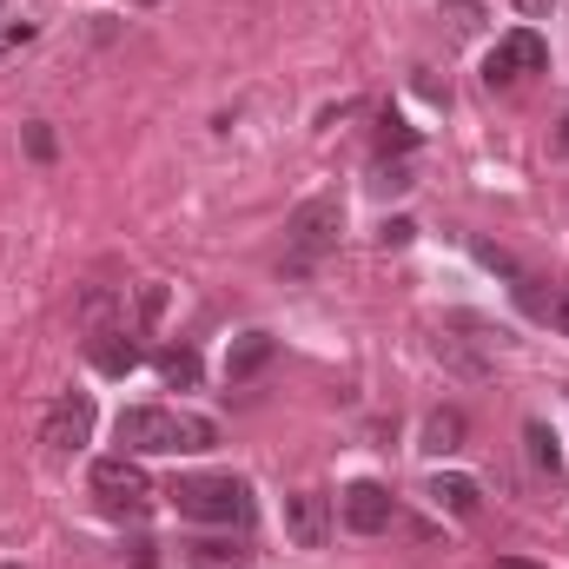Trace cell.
<instances>
[{"mask_svg": "<svg viewBox=\"0 0 569 569\" xmlns=\"http://www.w3.org/2000/svg\"><path fill=\"white\" fill-rule=\"evenodd\" d=\"M443 20L470 40V33H483V20H490V13H483V0H443Z\"/></svg>", "mask_w": 569, "mask_h": 569, "instance_id": "2e32d148", "label": "cell"}, {"mask_svg": "<svg viewBox=\"0 0 569 569\" xmlns=\"http://www.w3.org/2000/svg\"><path fill=\"white\" fill-rule=\"evenodd\" d=\"M557 152H563V159H569V113H563V120H557Z\"/></svg>", "mask_w": 569, "mask_h": 569, "instance_id": "d4e9b609", "label": "cell"}, {"mask_svg": "<svg viewBox=\"0 0 569 569\" xmlns=\"http://www.w3.org/2000/svg\"><path fill=\"white\" fill-rule=\"evenodd\" d=\"M140 7H159V0H140Z\"/></svg>", "mask_w": 569, "mask_h": 569, "instance_id": "83f0119b", "label": "cell"}, {"mask_svg": "<svg viewBox=\"0 0 569 569\" xmlns=\"http://www.w3.org/2000/svg\"><path fill=\"white\" fill-rule=\"evenodd\" d=\"M252 550H232V543H192V569H246Z\"/></svg>", "mask_w": 569, "mask_h": 569, "instance_id": "9a60e30c", "label": "cell"}, {"mask_svg": "<svg viewBox=\"0 0 569 569\" xmlns=\"http://www.w3.org/2000/svg\"><path fill=\"white\" fill-rule=\"evenodd\" d=\"M523 443H530V463H537V470H550V477L563 470V450H557L550 425H537V418H530V425H523Z\"/></svg>", "mask_w": 569, "mask_h": 569, "instance_id": "5bb4252c", "label": "cell"}, {"mask_svg": "<svg viewBox=\"0 0 569 569\" xmlns=\"http://www.w3.org/2000/svg\"><path fill=\"white\" fill-rule=\"evenodd\" d=\"M497 569H543V563H523V557H497Z\"/></svg>", "mask_w": 569, "mask_h": 569, "instance_id": "484cf974", "label": "cell"}, {"mask_svg": "<svg viewBox=\"0 0 569 569\" xmlns=\"http://www.w3.org/2000/svg\"><path fill=\"white\" fill-rule=\"evenodd\" d=\"M113 305H120L113 291H87V298H80V325H87V331H107V318H113Z\"/></svg>", "mask_w": 569, "mask_h": 569, "instance_id": "e0dca14e", "label": "cell"}, {"mask_svg": "<svg viewBox=\"0 0 569 569\" xmlns=\"http://www.w3.org/2000/svg\"><path fill=\"white\" fill-rule=\"evenodd\" d=\"M87 437H93V398H87V391H67V398L47 411L40 443H53V450H80Z\"/></svg>", "mask_w": 569, "mask_h": 569, "instance_id": "ba28073f", "label": "cell"}, {"mask_svg": "<svg viewBox=\"0 0 569 569\" xmlns=\"http://www.w3.org/2000/svg\"><path fill=\"white\" fill-rule=\"evenodd\" d=\"M425 497L437 503V510H450V517H463V523H470V517L483 510V483H477V477H463V470H437V477H430V490H425Z\"/></svg>", "mask_w": 569, "mask_h": 569, "instance_id": "9c48e42d", "label": "cell"}, {"mask_svg": "<svg viewBox=\"0 0 569 569\" xmlns=\"http://www.w3.org/2000/svg\"><path fill=\"white\" fill-rule=\"evenodd\" d=\"M411 166H378V192H411Z\"/></svg>", "mask_w": 569, "mask_h": 569, "instance_id": "d6986e66", "label": "cell"}, {"mask_svg": "<svg viewBox=\"0 0 569 569\" xmlns=\"http://www.w3.org/2000/svg\"><path fill=\"white\" fill-rule=\"evenodd\" d=\"M425 457H450V450H463V411H430L425 418V443H418Z\"/></svg>", "mask_w": 569, "mask_h": 569, "instance_id": "7c38bea8", "label": "cell"}, {"mask_svg": "<svg viewBox=\"0 0 569 569\" xmlns=\"http://www.w3.org/2000/svg\"><path fill=\"white\" fill-rule=\"evenodd\" d=\"M27 152H33V159H53V133H47V127H40V120H33V127H27Z\"/></svg>", "mask_w": 569, "mask_h": 569, "instance_id": "44dd1931", "label": "cell"}, {"mask_svg": "<svg viewBox=\"0 0 569 569\" xmlns=\"http://www.w3.org/2000/svg\"><path fill=\"white\" fill-rule=\"evenodd\" d=\"M338 232H345V199H338V192L305 199V206L284 219V246H291V266H284V272H311L325 252H338Z\"/></svg>", "mask_w": 569, "mask_h": 569, "instance_id": "7a4b0ae2", "label": "cell"}, {"mask_svg": "<svg viewBox=\"0 0 569 569\" xmlns=\"http://www.w3.org/2000/svg\"><path fill=\"white\" fill-rule=\"evenodd\" d=\"M93 497H100V510H107V517H146L152 483H146L140 463L120 450V457H100V463H93Z\"/></svg>", "mask_w": 569, "mask_h": 569, "instance_id": "277c9868", "label": "cell"}, {"mask_svg": "<svg viewBox=\"0 0 569 569\" xmlns=\"http://www.w3.org/2000/svg\"><path fill=\"white\" fill-rule=\"evenodd\" d=\"M557 325H563V331H569V298H563V311H557Z\"/></svg>", "mask_w": 569, "mask_h": 569, "instance_id": "4316f807", "label": "cell"}, {"mask_svg": "<svg viewBox=\"0 0 569 569\" xmlns=\"http://www.w3.org/2000/svg\"><path fill=\"white\" fill-rule=\"evenodd\" d=\"M385 146H398V152H405V146H418V133H411L405 120H385Z\"/></svg>", "mask_w": 569, "mask_h": 569, "instance_id": "603a6c76", "label": "cell"}, {"mask_svg": "<svg viewBox=\"0 0 569 569\" xmlns=\"http://www.w3.org/2000/svg\"><path fill=\"white\" fill-rule=\"evenodd\" d=\"M166 497H172V510L192 517V523H252V490H246V477H179Z\"/></svg>", "mask_w": 569, "mask_h": 569, "instance_id": "3957f363", "label": "cell"}, {"mask_svg": "<svg viewBox=\"0 0 569 569\" xmlns=\"http://www.w3.org/2000/svg\"><path fill=\"white\" fill-rule=\"evenodd\" d=\"M199 371H206V365H199V351H186V345H172V351H159V378H166V385H179V391H192V385H199Z\"/></svg>", "mask_w": 569, "mask_h": 569, "instance_id": "4fadbf2b", "label": "cell"}, {"mask_svg": "<svg viewBox=\"0 0 569 569\" xmlns=\"http://www.w3.org/2000/svg\"><path fill=\"white\" fill-rule=\"evenodd\" d=\"M159 311H166V284H146L140 291V325H159Z\"/></svg>", "mask_w": 569, "mask_h": 569, "instance_id": "ffe728a7", "label": "cell"}, {"mask_svg": "<svg viewBox=\"0 0 569 569\" xmlns=\"http://www.w3.org/2000/svg\"><path fill=\"white\" fill-rule=\"evenodd\" d=\"M550 7H557V0H517V13H530V20H543Z\"/></svg>", "mask_w": 569, "mask_h": 569, "instance_id": "cb8c5ba5", "label": "cell"}, {"mask_svg": "<svg viewBox=\"0 0 569 569\" xmlns=\"http://www.w3.org/2000/svg\"><path fill=\"white\" fill-rule=\"evenodd\" d=\"M113 430H120V443H127L133 457H179V450H212V443H219L212 418L166 411V405H127Z\"/></svg>", "mask_w": 569, "mask_h": 569, "instance_id": "6da1fadb", "label": "cell"}, {"mask_svg": "<svg viewBox=\"0 0 569 569\" xmlns=\"http://www.w3.org/2000/svg\"><path fill=\"white\" fill-rule=\"evenodd\" d=\"M543 67H550L543 33H537V27H517V33H503V40L490 47V60H483V87H517L523 73H543Z\"/></svg>", "mask_w": 569, "mask_h": 569, "instance_id": "5b68a950", "label": "cell"}, {"mask_svg": "<svg viewBox=\"0 0 569 569\" xmlns=\"http://www.w3.org/2000/svg\"><path fill=\"white\" fill-rule=\"evenodd\" d=\"M272 331H246V338H232V351H226V378L232 385H246V378H259L266 365H272Z\"/></svg>", "mask_w": 569, "mask_h": 569, "instance_id": "8fae6325", "label": "cell"}, {"mask_svg": "<svg viewBox=\"0 0 569 569\" xmlns=\"http://www.w3.org/2000/svg\"><path fill=\"white\" fill-rule=\"evenodd\" d=\"M87 358H93L107 378H127V371L140 365V345H133V331L107 325V331H93V338H87Z\"/></svg>", "mask_w": 569, "mask_h": 569, "instance_id": "30bf717a", "label": "cell"}, {"mask_svg": "<svg viewBox=\"0 0 569 569\" xmlns=\"http://www.w3.org/2000/svg\"><path fill=\"white\" fill-rule=\"evenodd\" d=\"M338 510H345V523H351L358 537H385V530L398 523V497H391L385 483H371V477H358V483L338 497Z\"/></svg>", "mask_w": 569, "mask_h": 569, "instance_id": "8992f818", "label": "cell"}, {"mask_svg": "<svg viewBox=\"0 0 569 569\" xmlns=\"http://www.w3.org/2000/svg\"><path fill=\"white\" fill-rule=\"evenodd\" d=\"M284 537H291L298 550H325V537H331V503H325L318 490H291V497H284Z\"/></svg>", "mask_w": 569, "mask_h": 569, "instance_id": "52a82bcc", "label": "cell"}, {"mask_svg": "<svg viewBox=\"0 0 569 569\" xmlns=\"http://www.w3.org/2000/svg\"><path fill=\"white\" fill-rule=\"evenodd\" d=\"M411 239H418L411 219H385V246H411Z\"/></svg>", "mask_w": 569, "mask_h": 569, "instance_id": "7402d4cb", "label": "cell"}, {"mask_svg": "<svg viewBox=\"0 0 569 569\" xmlns=\"http://www.w3.org/2000/svg\"><path fill=\"white\" fill-rule=\"evenodd\" d=\"M437 358H450L457 371H470V378H483V358H470V351H457V338H437Z\"/></svg>", "mask_w": 569, "mask_h": 569, "instance_id": "ac0fdd59", "label": "cell"}]
</instances>
